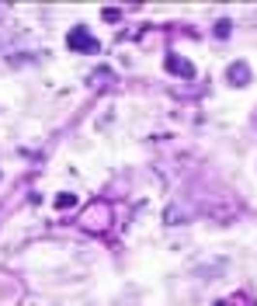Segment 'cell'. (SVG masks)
<instances>
[{
	"label": "cell",
	"mask_w": 257,
	"mask_h": 306,
	"mask_svg": "<svg viewBox=\"0 0 257 306\" xmlns=\"http://www.w3.org/2000/svg\"><path fill=\"white\" fill-rule=\"evenodd\" d=\"M70 49H77V52H97L101 46L91 38L87 28H73V32H70Z\"/></svg>",
	"instance_id": "1"
},
{
	"label": "cell",
	"mask_w": 257,
	"mask_h": 306,
	"mask_svg": "<svg viewBox=\"0 0 257 306\" xmlns=\"http://www.w3.org/2000/svg\"><path fill=\"white\" fill-rule=\"evenodd\" d=\"M77 199H73V195H59V199H56V205H73Z\"/></svg>",
	"instance_id": "4"
},
{
	"label": "cell",
	"mask_w": 257,
	"mask_h": 306,
	"mask_svg": "<svg viewBox=\"0 0 257 306\" xmlns=\"http://www.w3.org/2000/svg\"><path fill=\"white\" fill-rule=\"evenodd\" d=\"M167 67H170V73H177V77H191V63H188V59L167 56Z\"/></svg>",
	"instance_id": "2"
},
{
	"label": "cell",
	"mask_w": 257,
	"mask_h": 306,
	"mask_svg": "<svg viewBox=\"0 0 257 306\" xmlns=\"http://www.w3.org/2000/svg\"><path fill=\"white\" fill-rule=\"evenodd\" d=\"M247 80H250L247 67H243V63H233V67H229V84H247Z\"/></svg>",
	"instance_id": "3"
}]
</instances>
